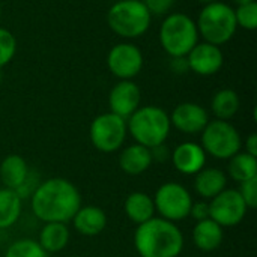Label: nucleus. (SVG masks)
<instances>
[{
	"mask_svg": "<svg viewBox=\"0 0 257 257\" xmlns=\"http://www.w3.org/2000/svg\"><path fill=\"white\" fill-rule=\"evenodd\" d=\"M81 206L77 187L65 178L41 181L30 197L33 215L42 223H71Z\"/></svg>",
	"mask_w": 257,
	"mask_h": 257,
	"instance_id": "nucleus-1",
	"label": "nucleus"
},
{
	"mask_svg": "<svg viewBox=\"0 0 257 257\" xmlns=\"http://www.w3.org/2000/svg\"><path fill=\"white\" fill-rule=\"evenodd\" d=\"M134 247L140 257H178L184 250V235L176 223L154 217L137 226Z\"/></svg>",
	"mask_w": 257,
	"mask_h": 257,
	"instance_id": "nucleus-2",
	"label": "nucleus"
},
{
	"mask_svg": "<svg viewBox=\"0 0 257 257\" xmlns=\"http://www.w3.org/2000/svg\"><path fill=\"white\" fill-rule=\"evenodd\" d=\"M126 130L137 145L152 149L166 143L172 130L170 116L157 105L139 107L126 119Z\"/></svg>",
	"mask_w": 257,
	"mask_h": 257,
	"instance_id": "nucleus-3",
	"label": "nucleus"
},
{
	"mask_svg": "<svg viewBox=\"0 0 257 257\" xmlns=\"http://www.w3.org/2000/svg\"><path fill=\"white\" fill-rule=\"evenodd\" d=\"M196 26L199 35H202L205 42L220 47L229 42L238 29L235 9L230 5L218 0L205 5L199 14Z\"/></svg>",
	"mask_w": 257,
	"mask_h": 257,
	"instance_id": "nucleus-4",
	"label": "nucleus"
},
{
	"mask_svg": "<svg viewBox=\"0 0 257 257\" xmlns=\"http://www.w3.org/2000/svg\"><path fill=\"white\" fill-rule=\"evenodd\" d=\"M199 41L196 21L181 12L166 17L160 27V42L170 57H185Z\"/></svg>",
	"mask_w": 257,
	"mask_h": 257,
	"instance_id": "nucleus-5",
	"label": "nucleus"
},
{
	"mask_svg": "<svg viewBox=\"0 0 257 257\" xmlns=\"http://www.w3.org/2000/svg\"><path fill=\"white\" fill-rule=\"evenodd\" d=\"M152 15L142 0H119L113 3L107 14L110 29L125 39H134L145 35L151 26Z\"/></svg>",
	"mask_w": 257,
	"mask_h": 257,
	"instance_id": "nucleus-6",
	"label": "nucleus"
},
{
	"mask_svg": "<svg viewBox=\"0 0 257 257\" xmlns=\"http://www.w3.org/2000/svg\"><path fill=\"white\" fill-rule=\"evenodd\" d=\"M203 148L206 155L217 160H230L233 155L241 152L242 139L239 131L229 120H209L205 130L200 133Z\"/></svg>",
	"mask_w": 257,
	"mask_h": 257,
	"instance_id": "nucleus-7",
	"label": "nucleus"
},
{
	"mask_svg": "<svg viewBox=\"0 0 257 257\" xmlns=\"http://www.w3.org/2000/svg\"><path fill=\"white\" fill-rule=\"evenodd\" d=\"M126 136V120L110 111L96 116L89 126L90 143L102 154H113L122 149Z\"/></svg>",
	"mask_w": 257,
	"mask_h": 257,
	"instance_id": "nucleus-8",
	"label": "nucleus"
},
{
	"mask_svg": "<svg viewBox=\"0 0 257 257\" xmlns=\"http://www.w3.org/2000/svg\"><path fill=\"white\" fill-rule=\"evenodd\" d=\"M154 205L155 214L172 223L188 218L193 205L191 193L179 182H166L155 191Z\"/></svg>",
	"mask_w": 257,
	"mask_h": 257,
	"instance_id": "nucleus-9",
	"label": "nucleus"
},
{
	"mask_svg": "<svg viewBox=\"0 0 257 257\" xmlns=\"http://www.w3.org/2000/svg\"><path fill=\"white\" fill-rule=\"evenodd\" d=\"M247 205L244 203L238 190L233 188H226L209 200V218L223 229L241 224L247 215Z\"/></svg>",
	"mask_w": 257,
	"mask_h": 257,
	"instance_id": "nucleus-10",
	"label": "nucleus"
},
{
	"mask_svg": "<svg viewBox=\"0 0 257 257\" xmlns=\"http://www.w3.org/2000/svg\"><path fill=\"white\" fill-rule=\"evenodd\" d=\"M107 66L119 80H133L143 68V54L137 45L122 42L108 51Z\"/></svg>",
	"mask_w": 257,
	"mask_h": 257,
	"instance_id": "nucleus-11",
	"label": "nucleus"
},
{
	"mask_svg": "<svg viewBox=\"0 0 257 257\" xmlns=\"http://www.w3.org/2000/svg\"><path fill=\"white\" fill-rule=\"evenodd\" d=\"M140 101H142L140 87L133 80H120L111 87L108 93L110 113L125 120L140 107Z\"/></svg>",
	"mask_w": 257,
	"mask_h": 257,
	"instance_id": "nucleus-12",
	"label": "nucleus"
},
{
	"mask_svg": "<svg viewBox=\"0 0 257 257\" xmlns=\"http://www.w3.org/2000/svg\"><path fill=\"white\" fill-rule=\"evenodd\" d=\"M185 57H187L188 69L203 77L217 74L224 63V54L221 48L208 42L196 44V47Z\"/></svg>",
	"mask_w": 257,
	"mask_h": 257,
	"instance_id": "nucleus-13",
	"label": "nucleus"
},
{
	"mask_svg": "<svg viewBox=\"0 0 257 257\" xmlns=\"http://www.w3.org/2000/svg\"><path fill=\"white\" fill-rule=\"evenodd\" d=\"M170 116V123L184 134H199L209 122L208 110L196 102L178 104Z\"/></svg>",
	"mask_w": 257,
	"mask_h": 257,
	"instance_id": "nucleus-14",
	"label": "nucleus"
},
{
	"mask_svg": "<svg viewBox=\"0 0 257 257\" xmlns=\"http://www.w3.org/2000/svg\"><path fill=\"white\" fill-rule=\"evenodd\" d=\"M206 158L208 155L205 154L203 148L196 142H184L178 145L170 155L173 167L187 176L199 173L206 166Z\"/></svg>",
	"mask_w": 257,
	"mask_h": 257,
	"instance_id": "nucleus-15",
	"label": "nucleus"
},
{
	"mask_svg": "<svg viewBox=\"0 0 257 257\" xmlns=\"http://www.w3.org/2000/svg\"><path fill=\"white\" fill-rule=\"evenodd\" d=\"M74 229L81 236L93 238L101 235L107 227V215L105 212L95 205L80 206L77 214L71 220Z\"/></svg>",
	"mask_w": 257,
	"mask_h": 257,
	"instance_id": "nucleus-16",
	"label": "nucleus"
},
{
	"mask_svg": "<svg viewBox=\"0 0 257 257\" xmlns=\"http://www.w3.org/2000/svg\"><path fill=\"white\" fill-rule=\"evenodd\" d=\"M227 188V175L217 167H203L194 175V191L202 200H211Z\"/></svg>",
	"mask_w": 257,
	"mask_h": 257,
	"instance_id": "nucleus-17",
	"label": "nucleus"
},
{
	"mask_svg": "<svg viewBox=\"0 0 257 257\" xmlns=\"http://www.w3.org/2000/svg\"><path fill=\"white\" fill-rule=\"evenodd\" d=\"M191 238L196 248L205 253H211L221 247L224 239V229L211 218H208L194 224Z\"/></svg>",
	"mask_w": 257,
	"mask_h": 257,
	"instance_id": "nucleus-18",
	"label": "nucleus"
},
{
	"mask_svg": "<svg viewBox=\"0 0 257 257\" xmlns=\"http://www.w3.org/2000/svg\"><path fill=\"white\" fill-rule=\"evenodd\" d=\"M152 164L154 163H152L151 151L142 145L134 143L120 151L119 167L123 173H126L130 176L143 175Z\"/></svg>",
	"mask_w": 257,
	"mask_h": 257,
	"instance_id": "nucleus-19",
	"label": "nucleus"
},
{
	"mask_svg": "<svg viewBox=\"0 0 257 257\" xmlns=\"http://www.w3.org/2000/svg\"><path fill=\"white\" fill-rule=\"evenodd\" d=\"M125 215L136 226H140L155 217V205L152 196L143 191H134L125 199Z\"/></svg>",
	"mask_w": 257,
	"mask_h": 257,
	"instance_id": "nucleus-20",
	"label": "nucleus"
},
{
	"mask_svg": "<svg viewBox=\"0 0 257 257\" xmlns=\"http://www.w3.org/2000/svg\"><path fill=\"white\" fill-rule=\"evenodd\" d=\"M69 239H71V232H69L68 224L44 223L38 236V244L42 247V250L47 254H50V253H59L65 250Z\"/></svg>",
	"mask_w": 257,
	"mask_h": 257,
	"instance_id": "nucleus-21",
	"label": "nucleus"
},
{
	"mask_svg": "<svg viewBox=\"0 0 257 257\" xmlns=\"http://www.w3.org/2000/svg\"><path fill=\"white\" fill-rule=\"evenodd\" d=\"M30 167L21 155H8L0 163V182L5 188L18 190L26 181Z\"/></svg>",
	"mask_w": 257,
	"mask_h": 257,
	"instance_id": "nucleus-22",
	"label": "nucleus"
},
{
	"mask_svg": "<svg viewBox=\"0 0 257 257\" xmlns=\"http://www.w3.org/2000/svg\"><path fill=\"white\" fill-rule=\"evenodd\" d=\"M23 212V200L14 190L0 188V230L17 224Z\"/></svg>",
	"mask_w": 257,
	"mask_h": 257,
	"instance_id": "nucleus-23",
	"label": "nucleus"
},
{
	"mask_svg": "<svg viewBox=\"0 0 257 257\" xmlns=\"http://www.w3.org/2000/svg\"><path fill=\"white\" fill-rule=\"evenodd\" d=\"M227 173L238 184H242L250 179H256L257 157H253L247 152H238L229 160Z\"/></svg>",
	"mask_w": 257,
	"mask_h": 257,
	"instance_id": "nucleus-24",
	"label": "nucleus"
},
{
	"mask_svg": "<svg viewBox=\"0 0 257 257\" xmlns=\"http://www.w3.org/2000/svg\"><path fill=\"white\" fill-rule=\"evenodd\" d=\"M241 101L238 93L233 89H221L218 90L211 101V110L214 116L220 120L232 119L239 110Z\"/></svg>",
	"mask_w": 257,
	"mask_h": 257,
	"instance_id": "nucleus-25",
	"label": "nucleus"
},
{
	"mask_svg": "<svg viewBox=\"0 0 257 257\" xmlns=\"http://www.w3.org/2000/svg\"><path fill=\"white\" fill-rule=\"evenodd\" d=\"M5 257H48L35 239L21 238L14 241L5 251Z\"/></svg>",
	"mask_w": 257,
	"mask_h": 257,
	"instance_id": "nucleus-26",
	"label": "nucleus"
},
{
	"mask_svg": "<svg viewBox=\"0 0 257 257\" xmlns=\"http://www.w3.org/2000/svg\"><path fill=\"white\" fill-rule=\"evenodd\" d=\"M236 26L245 30H254L257 27V2L239 5L235 9Z\"/></svg>",
	"mask_w": 257,
	"mask_h": 257,
	"instance_id": "nucleus-27",
	"label": "nucleus"
},
{
	"mask_svg": "<svg viewBox=\"0 0 257 257\" xmlns=\"http://www.w3.org/2000/svg\"><path fill=\"white\" fill-rule=\"evenodd\" d=\"M17 53V39L5 27H0V69L6 66Z\"/></svg>",
	"mask_w": 257,
	"mask_h": 257,
	"instance_id": "nucleus-28",
	"label": "nucleus"
},
{
	"mask_svg": "<svg viewBox=\"0 0 257 257\" xmlns=\"http://www.w3.org/2000/svg\"><path fill=\"white\" fill-rule=\"evenodd\" d=\"M238 193L242 197V200L247 205V208L248 209H254L257 206V178L239 184Z\"/></svg>",
	"mask_w": 257,
	"mask_h": 257,
	"instance_id": "nucleus-29",
	"label": "nucleus"
},
{
	"mask_svg": "<svg viewBox=\"0 0 257 257\" xmlns=\"http://www.w3.org/2000/svg\"><path fill=\"white\" fill-rule=\"evenodd\" d=\"M41 179H39V173L36 170H29V175L26 178V181L21 184V187L18 190H15V193L18 194V197L24 202L26 199H30L33 191L36 190V187L39 185Z\"/></svg>",
	"mask_w": 257,
	"mask_h": 257,
	"instance_id": "nucleus-30",
	"label": "nucleus"
},
{
	"mask_svg": "<svg viewBox=\"0 0 257 257\" xmlns=\"http://www.w3.org/2000/svg\"><path fill=\"white\" fill-rule=\"evenodd\" d=\"M142 3L146 6L151 15H164L172 9L175 0H142Z\"/></svg>",
	"mask_w": 257,
	"mask_h": 257,
	"instance_id": "nucleus-31",
	"label": "nucleus"
},
{
	"mask_svg": "<svg viewBox=\"0 0 257 257\" xmlns=\"http://www.w3.org/2000/svg\"><path fill=\"white\" fill-rule=\"evenodd\" d=\"M196 223L197 221H203L209 218V202L208 200H197L193 202L191 209H190V215Z\"/></svg>",
	"mask_w": 257,
	"mask_h": 257,
	"instance_id": "nucleus-32",
	"label": "nucleus"
},
{
	"mask_svg": "<svg viewBox=\"0 0 257 257\" xmlns=\"http://www.w3.org/2000/svg\"><path fill=\"white\" fill-rule=\"evenodd\" d=\"M149 151H151L152 163H166V161L170 160V155H172V152H170V149L166 146V143L158 145V146H155V148H152V149H149Z\"/></svg>",
	"mask_w": 257,
	"mask_h": 257,
	"instance_id": "nucleus-33",
	"label": "nucleus"
},
{
	"mask_svg": "<svg viewBox=\"0 0 257 257\" xmlns=\"http://www.w3.org/2000/svg\"><path fill=\"white\" fill-rule=\"evenodd\" d=\"M173 60H172V69L175 71V72H179V74H182V72H185L187 69H188V63H187V57H172Z\"/></svg>",
	"mask_w": 257,
	"mask_h": 257,
	"instance_id": "nucleus-34",
	"label": "nucleus"
},
{
	"mask_svg": "<svg viewBox=\"0 0 257 257\" xmlns=\"http://www.w3.org/2000/svg\"><path fill=\"white\" fill-rule=\"evenodd\" d=\"M245 152L253 155V157H257V134L256 133H251L247 140H245Z\"/></svg>",
	"mask_w": 257,
	"mask_h": 257,
	"instance_id": "nucleus-35",
	"label": "nucleus"
},
{
	"mask_svg": "<svg viewBox=\"0 0 257 257\" xmlns=\"http://www.w3.org/2000/svg\"><path fill=\"white\" fill-rule=\"evenodd\" d=\"M238 6L239 5H247V3H251V2H256V0H233Z\"/></svg>",
	"mask_w": 257,
	"mask_h": 257,
	"instance_id": "nucleus-36",
	"label": "nucleus"
},
{
	"mask_svg": "<svg viewBox=\"0 0 257 257\" xmlns=\"http://www.w3.org/2000/svg\"><path fill=\"white\" fill-rule=\"evenodd\" d=\"M197 2H200V3H203V5H209V3H214V2H217V0H197Z\"/></svg>",
	"mask_w": 257,
	"mask_h": 257,
	"instance_id": "nucleus-37",
	"label": "nucleus"
},
{
	"mask_svg": "<svg viewBox=\"0 0 257 257\" xmlns=\"http://www.w3.org/2000/svg\"><path fill=\"white\" fill-rule=\"evenodd\" d=\"M0 83H2V69H0Z\"/></svg>",
	"mask_w": 257,
	"mask_h": 257,
	"instance_id": "nucleus-38",
	"label": "nucleus"
},
{
	"mask_svg": "<svg viewBox=\"0 0 257 257\" xmlns=\"http://www.w3.org/2000/svg\"><path fill=\"white\" fill-rule=\"evenodd\" d=\"M0 17H2V8H0Z\"/></svg>",
	"mask_w": 257,
	"mask_h": 257,
	"instance_id": "nucleus-39",
	"label": "nucleus"
},
{
	"mask_svg": "<svg viewBox=\"0 0 257 257\" xmlns=\"http://www.w3.org/2000/svg\"><path fill=\"white\" fill-rule=\"evenodd\" d=\"M68 257H80V256H68Z\"/></svg>",
	"mask_w": 257,
	"mask_h": 257,
	"instance_id": "nucleus-40",
	"label": "nucleus"
},
{
	"mask_svg": "<svg viewBox=\"0 0 257 257\" xmlns=\"http://www.w3.org/2000/svg\"><path fill=\"white\" fill-rule=\"evenodd\" d=\"M0 185H2V182H0ZM0 188H2V187H0Z\"/></svg>",
	"mask_w": 257,
	"mask_h": 257,
	"instance_id": "nucleus-41",
	"label": "nucleus"
}]
</instances>
